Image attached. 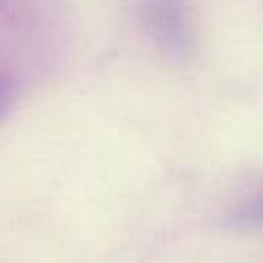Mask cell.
Segmentation results:
<instances>
[{
    "instance_id": "obj_1",
    "label": "cell",
    "mask_w": 263,
    "mask_h": 263,
    "mask_svg": "<svg viewBox=\"0 0 263 263\" xmlns=\"http://www.w3.org/2000/svg\"><path fill=\"white\" fill-rule=\"evenodd\" d=\"M140 18L150 39L173 60L185 62L195 51V33L189 10L179 2H148L140 6Z\"/></svg>"
},
{
    "instance_id": "obj_2",
    "label": "cell",
    "mask_w": 263,
    "mask_h": 263,
    "mask_svg": "<svg viewBox=\"0 0 263 263\" xmlns=\"http://www.w3.org/2000/svg\"><path fill=\"white\" fill-rule=\"evenodd\" d=\"M228 222L236 228H261L263 226V191L240 201L228 214Z\"/></svg>"
},
{
    "instance_id": "obj_3",
    "label": "cell",
    "mask_w": 263,
    "mask_h": 263,
    "mask_svg": "<svg viewBox=\"0 0 263 263\" xmlns=\"http://www.w3.org/2000/svg\"><path fill=\"white\" fill-rule=\"evenodd\" d=\"M14 97H16V90H14V80L12 76L0 68V117H4L12 103H14Z\"/></svg>"
}]
</instances>
